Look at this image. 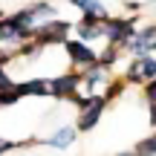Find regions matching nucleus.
Here are the masks:
<instances>
[{"instance_id":"nucleus-1","label":"nucleus","mask_w":156,"mask_h":156,"mask_svg":"<svg viewBox=\"0 0 156 156\" xmlns=\"http://www.w3.org/2000/svg\"><path fill=\"white\" fill-rule=\"evenodd\" d=\"M81 104V122H78V127L81 130H90V127H95V122H98V116H101V110H104V98H84V101H78Z\"/></svg>"},{"instance_id":"nucleus-2","label":"nucleus","mask_w":156,"mask_h":156,"mask_svg":"<svg viewBox=\"0 0 156 156\" xmlns=\"http://www.w3.org/2000/svg\"><path fill=\"white\" fill-rule=\"evenodd\" d=\"M130 52L133 55H147L151 49H156V29H142V32H133L127 41Z\"/></svg>"},{"instance_id":"nucleus-3","label":"nucleus","mask_w":156,"mask_h":156,"mask_svg":"<svg viewBox=\"0 0 156 156\" xmlns=\"http://www.w3.org/2000/svg\"><path fill=\"white\" fill-rule=\"evenodd\" d=\"M153 75H156V58L136 55V61L130 64V73H127V78H130V81H151Z\"/></svg>"},{"instance_id":"nucleus-4","label":"nucleus","mask_w":156,"mask_h":156,"mask_svg":"<svg viewBox=\"0 0 156 156\" xmlns=\"http://www.w3.org/2000/svg\"><path fill=\"white\" fill-rule=\"evenodd\" d=\"M104 35L110 38L113 46L127 44L130 35H133V23H130V20H107V23H104Z\"/></svg>"},{"instance_id":"nucleus-5","label":"nucleus","mask_w":156,"mask_h":156,"mask_svg":"<svg viewBox=\"0 0 156 156\" xmlns=\"http://www.w3.org/2000/svg\"><path fill=\"white\" fill-rule=\"evenodd\" d=\"M67 32H69L67 23H46V26H41L35 35H38L41 44H52V41H64V38H67Z\"/></svg>"},{"instance_id":"nucleus-6","label":"nucleus","mask_w":156,"mask_h":156,"mask_svg":"<svg viewBox=\"0 0 156 156\" xmlns=\"http://www.w3.org/2000/svg\"><path fill=\"white\" fill-rule=\"evenodd\" d=\"M67 52H69V58H73L75 64H87V67H93V64H95V52L87 49L84 44H78V41H69V44H67Z\"/></svg>"},{"instance_id":"nucleus-7","label":"nucleus","mask_w":156,"mask_h":156,"mask_svg":"<svg viewBox=\"0 0 156 156\" xmlns=\"http://www.w3.org/2000/svg\"><path fill=\"white\" fill-rule=\"evenodd\" d=\"M75 87H78V78L75 75H64V78H55V81H52L49 93H55L58 98H64V95H73Z\"/></svg>"},{"instance_id":"nucleus-8","label":"nucleus","mask_w":156,"mask_h":156,"mask_svg":"<svg viewBox=\"0 0 156 156\" xmlns=\"http://www.w3.org/2000/svg\"><path fill=\"white\" fill-rule=\"evenodd\" d=\"M73 3H75L87 17H98V20L104 17V6H101L98 0H73Z\"/></svg>"},{"instance_id":"nucleus-9","label":"nucleus","mask_w":156,"mask_h":156,"mask_svg":"<svg viewBox=\"0 0 156 156\" xmlns=\"http://www.w3.org/2000/svg\"><path fill=\"white\" fill-rule=\"evenodd\" d=\"M73 139H75V130H73V127H64V130H58V133L52 136L49 145H52V147H58V151H64V147H67Z\"/></svg>"},{"instance_id":"nucleus-10","label":"nucleus","mask_w":156,"mask_h":156,"mask_svg":"<svg viewBox=\"0 0 156 156\" xmlns=\"http://www.w3.org/2000/svg\"><path fill=\"white\" fill-rule=\"evenodd\" d=\"M20 95L23 93H35V95H44V93H49V84H44V81H29V84H20Z\"/></svg>"},{"instance_id":"nucleus-11","label":"nucleus","mask_w":156,"mask_h":156,"mask_svg":"<svg viewBox=\"0 0 156 156\" xmlns=\"http://www.w3.org/2000/svg\"><path fill=\"white\" fill-rule=\"evenodd\" d=\"M84 81H87V87H95L98 81H104V67H95L93 64V69L84 75Z\"/></svg>"},{"instance_id":"nucleus-12","label":"nucleus","mask_w":156,"mask_h":156,"mask_svg":"<svg viewBox=\"0 0 156 156\" xmlns=\"http://www.w3.org/2000/svg\"><path fill=\"white\" fill-rule=\"evenodd\" d=\"M136 153H156V136L147 139V142H142V145L136 147Z\"/></svg>"},{"instance_id":"nucleus-13","label":"nucleus","mask_w":156,"mask_h":156,"mask_svg":"<svg viewBox=\"0 0 156 156\" xmlns=\"http://www.w3.org/2000/svg\"><path fill=\"white\" fill-rule=\"evenodd\" d=\"M147 101H156V75L147 81Z\"/></svg>"}]
</instances>
